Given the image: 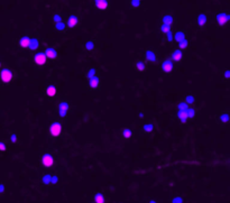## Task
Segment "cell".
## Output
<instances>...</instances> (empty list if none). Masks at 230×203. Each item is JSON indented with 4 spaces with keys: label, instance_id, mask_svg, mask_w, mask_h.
Returning a JSON list of instances; mask_svg holds the SVG:
<instances>
[{
    "label": "cell",
    "instance_id": "7c38bea8",
    "mask_svg": "<svg viewBox=\"0 0 230 203\" xmlns=\"http://www.w3.org/2000/svg\"><path fill=\"white\" fill-rule=\"evenodd\" d=\"M182 58H183V52L181 51V50H174L172 52V55H171V61L172 62H181L182 61Z\"/></svg>",
    "mask_w": 230,
    "mask_h": 203
},
{
    "label": "cell",
    "instance_id": "2e32d148",
    "mask_svg": "<svg viewBox=\"0 0 230 203\" xmlns=\"http://www.w3.org/2000/svg\"><path fill=\"white\" fill-rule=\"evenodd\" d=\"M29 43H31V38L28 36H23V37L19 38V41H18V44H19V46H20L21 48H28Z\"/></svg>",
    "mask_w": 230,
    "mask_h": 203
},
{
    "label": "cell",
    "instance_id": "1f68e13d",
    "mask_svg": "<svg viewBox=\"0 0 230 203\" xmlns=\"http://www.w3.org/2000/svg\"><path fill=\"white\" fill-rule=\"evenodd\" d=\"M128 4L130 5L131 8H137V7H139V6H142V2H140V1H138V0H131V1H129Z\"/></svg>",
    "mask_w": 230,
    "mask_h": 203
},
{
    "label": "cell",
    "instance_id": "603a6c76",
    "mask_svg": "<svg viewBox=\"0 0 230 203\" xmlns=\"http://www.w3.org/2000/svg\"><path fill=\"white\" fill-rule=\"evenodd\" d=\"M177 118H179L181 122H186L188 121V116H186V113H185V110H179L177 111Z\"/></svg>",
    "mask_w": 230,
    "mask_h": 203
},
{
    "label": "cell",
    "instance_id": "836d02e7",
    "mask_svg": "<svg viewBox=\"0 0 230 203\" xmlns=\"http://www.w3.org/2000/svg\"><path fill=\"white\" fill-rule=\"evenodd\" d=\"M195 101V98L193 96H188L186 98H185V103L186 104H192V103H194Z\"/></svg>",
    "mask_w": 230,
    "mask_h": 203
},
{
    "label": "cell",
    "instance_id": "f35d334b",
    "mask_svg": "<svg viewBox=\"0 0 230 203\" xmlns=\"http://www.w3.org/2000/svg\"><path fill=\"white\" fill-rule=\"evenodd\" d=\"M17 140H18L17 135H15V134H11L10 135V142H17Z\"/></svg>",
    "mask_w": 230,
    "mask_h": 203
},
{
    "label": "cell",
    "instance_id": "7bdbcfd3",
    "mask_svg": "<svg viewBox=\"0 0 230 203\" xmlns=\"http://www.w3.org/2000/svg\"><path fill=\"white\" fill-rule=\"evenodd\" d=\"M225 76H226V79H228V77H229V70H227V71H226Z\"/></svg>",
    "mask_w": 230,
    "mask_h": 203
},
{
    "label": "cell",
    "instance_id": "d6986e66",
    "mask_svg": "<svg viewBox=\"0 0 230 203\" xmlns=\"http://www.w3.org/2000/svg\"><path fill=\"white\" fill-rule=\"evenodd\" d=\"M38 47H39V41H38V38H31V43H29L28 48H29L31 52H34V51H36Z\"/></svg>",
    "mask_w": 230,
    "mask_h": 203
},
{
    "label": "cell",
    "instance_id": "8992f818",
    "mask_svg": "<svg viewBox=\"0 0 230 203\" xmlns=\"http://www.w3.org/2000/svg\"><path fill=\"white\" fill-rule=\"evenodd\" d=\"M34 62L36 65L38 66H45L47 64V58H46L44 52H38L34 55Z\"/></svg>",
    "mask_w": 230,
    "mask_h": 203
},
{
    "label": "cell",
    "instance_id": "b9f144b4",
    "mask_svg": "<svg viewBox=\"0 0 230 203\" xmlns=\"http://www.w3.org/2000/svg\"><path fill=\"white\" fill-rule=\"evenodd\" d=\"M5 192V185L4 184H0V193Z\"/></svg>",
    "mask_w": 230,
    "mask_h": 203
},
{
    "label": "cell",
    "instance_id": "9c48e42d",
    "mask_svg": "<svg viewBox=\"0 0 230 203\" xmlns=\"http://www.w3.org/2000/svg\"><path fill=\"white\" fill-rule=\"evenodd\" d=\"M66 27L69 28H75L79 25V16L77 15H70L66 19Z\"/></svg>",
    "mask_w": 230,
    "mask_h": 203
},
{
    "label": "cell",
    "instance_id": "ee69618b",
    "mask_svg": "<svg viewBox=\"0 0 230 203\" xmlns=\"http://www.w3.org/2000/svg\"><path fill=\"white\" fill-rule=\"evenodd\" d=\"M143 112H139V118H143Z\"/></svg>",
    "mask_w": 230,
    "mask_h": 203
},
{
    "label": "cell",
    "instance_id": "9a60e30c",
    "mask_svg": "<svg viewBox=\"0 0 230 203\" xmlns=\"http://www.w3.org/2000/svg\"><path fill=\"white\" fill-rule=\"evenodd\" d=\"M45 93L47 96L50 98H54V96L57 94V88L54 84H50V85L46 86L45 89Z\"/></svg>",
    "mask_w": 230,
    "mask_h": 203
},
{
    "label": "cell",
    "instance_id": "8fae6325",
    "mask_svg": "<svg viewBox=\"0 0 230 203\" xmlns=\"http://www.w3.org/2000/svg\"><path fill=\"white\" fill-rule=\"evenodd\" d=\"M46 58L47 60H55L57 58V51L54 47H46L45 51H44Z\"/></svg>",
    "mask_w": 230,
    "mask_h": 203
},
{
    "label": "cell",
    "instance_id": "cb8c5ba5",
    "mask_svg": "<svg viewBox=\"0 0 230 203\" xmlns=\"http://www.w3.org/2000/svg\"><path fill=\"white\" fill-rule=\"evenodd\" d=\"M123 138H126V139H129V138H131L133 137V135H134V131L131 130V129H129V128H125V129H123Z\"/></svg>",
    "mask_w": 230,
    "mask_h": 203
},
{
    "label": "cell",
    "instance_id": "7402d4cb",
    "mask_svg": "<svg viewBox=\"0 0 230 203\" xmlns=\"http://www.w3.org/2000/svg\"><path fill=\"white\" fill-rule=\"evenodd\" d=\"M135 67H136V70L139 72H144L145 71V69H146V64H145V62L142 61V60H138L136 62V64H135Z\"/></svg>",
    "mask_w": 230,
    "mask_h": 203
},
{
    "label": "cell",
    "instance_id": "e0dca14e",
    "mask_svg": "<svg viewBox=\"0 0 230 203\" xmlns=\"http://www.w3.org/2000/svg\"><path fill=\"white\" fill-rule=\"evenodd\" d=\"M93 202L94 203H106V198L104 194L101 192H96L93 193Z\"/></svg>",
    "mask_w": 230,
    "mask_h": 203
},
{
    "label": "cell",
    "instance_id": "4316f807",
    "mask_svg": "<svg viewBox=\"0 0 230 203\" xmlns=\"http://www.w3.org/2000/svg\"><path fill=\"white\" fill-rule=\"evenodd\" d=\"M84 48L87 50V51H93V48H94V42L93 41H87L84 43Z\"/></svg>",
    "mask_w": 230,
    "mask_h": 203
},
{
    "label": "cell",
    "instance_id": "4dcf8cb0",
    "mask_svg": "<svg viewBox=\"0 0 230 203\" xmlns=\"http://www.w3.org/2000/svg\"><path fill=\"white\" fill-rule=\"evenodd\" d=\"M219 119H220V121H221V122L227 123V122H228V120H229V116H228V113H227V112H225V113H221V115H220Z\"/></svg>",
    "mask_w": 230,
    "mask_h": 203
},
{
    "label": "cell",
    "instance_id": "3957f363",
    "mask_svg": "<svg viewBox=\"0 0 230 203\" xmlns=\"http://www.w3.org/2000/svg\"><path fill=\"white\" fill-rule=\"evenodd\" d=\"M230 19V16L229 14H227L226 11H220L215 15V23L218 26H225L228 24V21Z\"/></svg>",
    "mask_w": 230,
    "mask_h": 203
},
{
    "label": "cell",
    "instance_id": "8d00e7d4",
    "mask_svg": "<svg viewBox=\"0 0 230 203\" xmlns=\"http://www.w3.org/2000/svg\"><path fill=\"white\" fill-rule=\"evenodd\" d=\"M172 203H183V199L181 196H174L172 199Z\"/></svg>",
    "mask_w": 230,
    "mask_h": 203
},
{
    "label": "cell",
    "instance_id": "d6a6232c",
    "mask_svg": "<svg viewBox=\"0 0 230 203\" xmlns=\"http://www.w3.org/2000/svg\"><path fill=\"white\" fill-rule=\"evenodd\" d=\"M188 44H189V42H188V39L185 38V39H183V41H181L179 42V47L181 48V51L183 50V48H186L188 47ZM179 48V50H180Z\"/></svg>",
    "mask_w": 230,
    "mask_h": 203
},
{
    "label": "cell",
    "instance_id": "52a82bcc",
    "mask_svg": "<svg viewBox=\"0 0 230 203\" xmlns=\"http://www.w3.org/2000/svg\"><path fill=\"white\" fill-rule=\"evenodd\" d=\"M174 69V63L169 58L167 60H164L162 62V64H161V70L164 72V73H171V72L173 71Z\"/></svg>",
    "mask_w": 230,
    "mask_h": 203
},
{
    "label": "cell",
    "instance_id": "44dd1931",
    "mask_svg": "<svg viewBox=\"0 0 230 203\" xmlns=\"http://www.w3.org/2000/svg\"><path fill=\"white\" fill-rule=\"evenodd\" d=\"M154 130V123L153 122H145L143 126V131L146 134H149Z\"/></svg>",
    "mask_w": 230,
    "mask_h": 203
},
{
    "label": "cell",
    "instance_id": "f546056e",
    "mask_svg": "<svg viewBox=\"0 0 230 203\" xmlns=\"http://www.w3.org/2000/svg\"><path fill=\"white\" fill-rule=\"evenodd\" d=\"M97 72H98L97 69H94V67H91V69H90V70L88 71L87 77H88V79H91V77H93V76H96V75H97Z\"/></svg>",
    "mask_w": 230,
    "mask_h": 203
},
{
    "label": "cell",
    "instance_id": "484cf974",
    "mask_svg": "<svg viewBox=\"0 0 230 203\" xmlns=\"http://www.w3.org/2000/svg\"><path fill=\"white\" fill-rule=\"evenodd\" d=\"M185 113H186L188 118H194V117H195V110H194V108L188 107L186 109H185Z\"/></svg>",
    "mask_w": 230,
    "mask_h": 203
},
{
    "label": "cell",
    "instance_id": "d4e9b609",
    "mask_svg": "<svg viewBox=\"0 0 230 203\" xmlns=\"http://www.w3.org/2000/svg\"><path fill=\"white\" fill-rule=\"evenodd\" d=\"M54 28H55L57 31H64V29L66 28V25H65V23L60 21V23H56V24L54 25Z\"/></svg>",
    "mask_w": 230,
    "mask_h": 203
},
{
    "label": "cell",
    "instance_id": "7a4b0ae2",
    "mask_svg": "<svg viewBox=\"0 0 230 203\" xmlns=\"http://www.w3.org/2000/svg\"><path fill=\"white\" fill-rule=\"evenodd\" d=\"M12 79H14V73H12L10 69H8V67L1 69V71H0V80H1L2 83L8 84V83H10L12 81Z\"/></svg>",
    "mask_w": 230,
    "mask_h": 203
},
{
    "label": "cell",
    "instance_id": "6da1fadb",
    "mask_svg": "<svg viewBox=\"0 0 230 203\" xmlns=\"http://www.w3.org/2000/svg\"><path fill=\"white\" fill-rule=\"evenodd\" d=\"M62 122L60 121H53L48 127V134L50 137H58L62 134Z\"/></svg>",
    "mask_w": 230,
    "mask_h": 203
},
{
    "label": "cell",
    "instance_id": "74e56055",
    "mask_svg": "<svg viewBox=\"0 0 230 203\" xmlns=\"http://www.w3.org/2000/svg\"><path fill=\"white\" fill-rule=\"evenodd\" d=\"M7 150V146H6L5 142L0 140V152H6Z\"/></svg>",
    "mask_w": 230,
    "mask_h": 203
},
{
    "label": "cell",
    "instance_id": "d590c367",
    "mask_svg": "<svg viewBox=\"0 0 230 203\" xmlns=\"http://www.w3.org/2000/svg\"><path fill=\"white\" fill-rule=\"evenodd\" d=\"M186 108H188V104H186L184 101L179 102V104H177V109H179V110H185Z\"/></svg>",
    "mask_w": 230,
    "mask_h": 203
},
{
    "label": "cell",
    "instance_id": "30bf717a",
    "mask_svg": "<svg viewBox=\"0 0 230 203\" xmlns=\"http://www.w3.org/2000/svg\"><path fill=\"white\" fill-rule=\"evenodd\" d=\"M100 84H101L100 77L97 75L91 77V79H89V81H88V85H89V88H90L91 90H96V89H98V88L100 86Z\"/></svg>",
    "mask_w": 230,
    "mask_h": 203
},
{
    "label": "cell",
    "instance_id": "7dc6e473",
    "mask_svg": "<svg viewBox=\"0 0 230 203\" xmlns=\"http://www.w3.org/2000/svg\"><path fill=\"white\" fill-rule=\"evenodd\" d=\"M90 203H94V202H90Z\"/></svg>",
    "mask_w": 230,
    "mask_h": 203
},
{
    "label": "cell",
    "instance_id": "4fadbf2b",
    "mask_svg": "<svg viewBox=\"0 0 230 203\" xmlns=\"http://www.w3.org/2000/svg\"><path fill=\"white\" fill-rule=\"evenodd\" d=\"M145 60L150 63H155L157 57H156V53L153 50H146L145 51Z\"/></svg>",
    "mask_w": 230,
    "mask_h": 203
},
{
    "label": "cell",
    "instance_id": "5b68a950",
    "mask_svg": "<svg viewBox=\"0 0 230 203\" xmlns=\"http://www.w3.org/2000/svg\"><path fill=\"white\" fill-rule=\"evenodd\" d=\"M70 109V104L66 101H61L57 104V113L60 115V117L65 118Z\"/></svg>",
    "mask_w": 230,
    "mask_h": 203
},
{
    "label": "cell",
    "instance_id": "277c9868",
    "mask_svg": "<svg viewBox=\"0 0 230 203\" xmlns=\"http://www.w3.org/2000/svg\"><path fill=\"white\" fill-rule=\"evenodd\" d=\"M54 162H55V159L53 157V155H52V154H48V153L44 154L41 158V164L46 168L52 167V166L54 165Z\"/></svg>",
    "mask_w": 230,
    "mask_h": 203
},
{
    "label": "cell",
    "instance_id": "e575fe53",
    "mask_svg": "<svg viewBox=\"0 0 230 203\" xmlns=\"http://www.w3.org/2000/svg\"><path fill=\"white\" fill-rule=\"evenodd\" d=\"M53 21H54V24H56V23H60V21H62V16L61 15H58V14H55V15L53 16Z\"/></svg>",
    "mask_w": 230,
    "mask_h": 203
},
{
    "label": "cell",
    "instance_id": "f1b7e54d",
    "mask_svg": "<svg viewBox=\"0 0 230 203\" xmlns=\"http://www.w3.org/2000/svg\"><path fill=\"white\" fill-rule=\"evenodd\" d=\"M51 180H52L51 175L50 174H45L42 177V182H43V184H45V185H48V184H51Z\"/></svg>",
    "mask_w": 230,
    "mask_h": 203
},
{
    "label": "cell",
    "instance_id": "83f0119b",
    "mask_svg": "<svg viewBox=\"0 0 230 203\" xmlns=\"http://www.w3.org/2000/svg\"><path fill=\"white\" fill-rule=\"evenodd\" d=\"M171 28H172V26H167V25H161V31L163 33V34H165V35H167L169 33H171Z\"/></svg>",
    "mask_w": 230,
    "mask_h": 203
},
{
    "label": "cell",
    "instance_id": "ac0fdd59",
    "mask_svg": "<svg viewBox=\"0 0 230 203\" xmlns=\"http://www.w3.org/2000/svg\"><path fill=\"white\" fill-rule=\"evenodd\" d=\"M185 36H186V33L184 31H177L173 35V39H175L176 42H181L185 39Z\"/></svg>",
    "mask_w": 230,
    "mask_h": 203
},
{
    "label": "cell",
    "instance_id": "f6af8a7d",
    "mask_svg": "<svg viewBox=\"0 0 230 203\" xmlns=\"http://www.w3.org/2000/svg\"><path fill=\"white\" fill-rule=\"evenodd\" d=\"M149 203H158V202H156V201H154V200H150V201H149Z\"/></svg>",
    "mask_w": 230,
    "mask_h": 203
},
{
    "label": "cell",
    "instance_id": "bcb514c9",
    "mask_svg": "<svg viewBox=\"0 0 230 203\" xmlns=\"http://www.w3.org/2000/svg\"><path fill=\"white\" fill-rule=\"evenodd\" d=\"M0 69H1V61H0Z\"/></svg>",
    "mask_w": 230,
    "mask_h": 203
},
{
    "label": "cell",
    "instance_id": "ab89813d",
    "mask_svg": "<svg viewBox=\"0 0 230 203\" xmlns=\"http://www.w3.org/2000/svg\"><path fill=\"white\" fill-rule=\"evenodd\" d=\"M56 183H57V176L56 175H54V176H52L51 184H56Z\"/></svg>",
    "mask_w": 230,
    "mask_h": 203
},
{
    "label": "cell",
    "instance_id": "60d3db41",
    "mask_svg": "<svg viewBox=\"0 0 230 203\" xmlns=\"http://www.w3.org/2000/svg\"><path fill=\"white\" fill-rule=\"evenodd\" d=\"M166 36H167V39H169V42L173 41V35H172V33H169V34H167Z\"/></svg>",
    "mask_w": 230,
    "mask_h": 203
},
{
    "label": "cell",
    "instance_id": "ffe728a7",
    "mask_svg": "<svg viewBox=\"0 0 230 203\" xmlns=\"http://www.w3.org/2000/svg\"><path fill=\"white\" fill-rule=\"evenodd\" d=\"M174 21V18L172 15H165L163 17V19H162V23H163V25H167V26H171L173 24Z\"/></svg>",
    "mask_w": 230,
    "mask_h": 203
},
{
    "label": "cell",
    "instance_id": "5bb4252c",
    "mask_svg": "<svg viewBox=\"0 0 230 203\" xmlns=\"http://www.w3.org/2000/svg\"><path fill=\"white\" fill-rule=\"evenodd\" d=\"M196 24L200 28H203L207 24H208V17L205 14H199L196 17Z\"/></svg>",
    "mask_w": 230,
    "mask_h": 203
},
{
    "label": "cell",
    "instance_id": "ba28073f",
    "mask_svg": "<svg viewBox=\"0 0 230 203\" xmlns=\"http://www.w3.org/2000/svg\"><path fill=\"white\" fill-rule=\"evenodd\" d=\"M93 5L94 7L97 8L98 10H107L109 9V7H110V2L108 1V0H96L94 2H93Z\"/></svg>",
    "mask_w": 230,
    "mask_h": 203
}]
</instances>
